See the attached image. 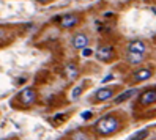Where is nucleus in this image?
Instances as JSON below:
<instances>
[{
	"label": "nucleus",
	"mask_w": 156,
	"mask_h": 140,
	"mask_svg": "<svg viewBox=\"0 0 156 140\" xmlns=\"http://www.w3.org/2000/svg\"><path fill=\"white\" fill-rule=\"evenodd\" d=\"M36 2H38L40 5H48V3H51L52 0H36Z\"/></svg>",
	"instance_id": "nucleus-17"
},
{
	"label": "nucleus",
	"mask_w": 156,
	"mask_h": 140,
	"mask_svg": "<svg viewBox=\"0 0 156 140\" xmlns=\"http://www.w3.org/2000/svg\"><path fill=\"white\" fill-rule=\"evenodd\" d=\"M82 24V14L80 13H66L57 17V25L63 30H71L76 29L77 25Z\"/></svg>",
	"instance_id": "nucleus-3"
},
{
	"label": "nucleus",
	"mask_w": 156,
	"mask_h": 140,
	"mask_svg": "<svg viewBox=\"0 0 156 140\" xmlns=\"http://www.w3.org/2000/svg\"><path fill=\"white\" fill-rule=\"evenodd\" d=\"M118 87H103V88H99L95 91V95L91 96V102L93 104H98V102H106L109 101L111 98H114V95L117 93Z\"/></svg>",
	"instance_id": "nucleus-4"
},
{
	"label": "nucleus",
	"mask_w": 156,
	"mask_h": 140,
	"mask_svg": "<svg viewBox=\"0 0 156 140\" xmlns=\"http://www.w3.org/2000/svg\"><path fill=\"white\" fill-rule=\"evenodd\" d=\"M71 140H91V137L85 129H76L71 134Z\"/></svg>",
	"instance_id": "nucleus-13"
},
{
	"label": "nucleus",
	"mask_w": 156,
	"mask_h": 140,
	"mask_svg": "<svg viewBox=\"0 0 156 140\" xmlns=\"http://www.w3.org/2000/svg\"><path fill=\"white\" fill-rule=\"evenodd\" d=\"M79 72H80V69H79V66L76 63H73V61H69V63H66L65 66H63V74L69 79V80H74V79H77L79 77Z\"/></svg>",
	"instance_id": "nucleus-8"
},
{
	"label": "nucleus",
	"mask_w": 156,
	"mask_h": 140,
	"mask_svg": "<svg viewBox=\"0 0 156 140\" xmlns=\"http://www.w3.org/2000/svg\"><path fill=\"white\" fill-rule=\"evenodd\" d=\"M3 140H16V138H3Z\"/></svg>",
	"instance_id": "nucleus-21"
},
{
	"label": "nucleus",
	"mask_w": 156,
	"mask_h": 140,
	"mask_svg": "<svg viewBox=\"0 0 156 140\" xmlns=\"http://www.w3.org/2000/svg\"><path fill=\"white\" fill-rule=\"evenodd\" d=\"M120 129H122V121L115 114H107L104 117H101L93 124V131L101 137L112 135V134L118 132Z\"/></svg>",
	"instance_id": "nucleus-1"
},
{
	"label": "nucleus",
	"mask_w": 156,
	"mask_h": 140,
	"mask_svg": "<svg viewBox=\"0 0 156 140\" xmlns=\"http://www.w3.org/2000/svg\"><path fill=\"white\" fill-rule=\"evenodd\" d=\"M136 95V88H129V90H126V91H123V93H120L117 98H115V104H122V102H125V101H128V99H131L133 96Z\"/></svg>",
	"instance_id": "nucleus-11"
},
{
	"label": "nucleus",
	"mask_w": 156,
	"mask_h": 140,
	"mask_svg": "<svg viewBox=\"0 0 156 140\" xmlns=\"http://www.w3.org/2000/svg\"><path fill=\"white\" fill-rule=\"evenodd\" d=\"M145 54H133V52H126V60L129 65H139L144 61Z\"/></svg>",
	"instance_id": "nucleus-12"
},
{
	"label": "nucleus",
	"mask_w": 156,
	"mask_h": 140,
	"mask_svg": "<svg viewBox=\"0 0 156 140\" xmlns=\"http://www.w3.org/2000/svg\"><path fill=\"white\" fill-rule=\"evenodd\" d=\"M154 140H156V138H154Z\"/></svg>",
	"instance_id": "nucleus-23"
},
{
	"label": "nucleus",
	"mask_w": 156,
	"mask_h": 140,
	"mask_svg": "<svg viewBox=\"0 0 156 140\" xmlns=\"http://www.w3.org/2000/svg\"><path fill=\"white\" fill-rule=\"evenodd\" d=\"M112 79H114V76H112V74H109L107 77H104V79H103V83H106V82H109V80H112Z\"/></svg>",
	"instance_id": "nucleus-18"
},
{
	"label": "nucleus",
	"mask_w": 156,
	"mask_h": 140,
	"mask_svg": "<svg viewBox=\"0 0 156 140\" xmlns=\"http://www.w3.org/2000/svg\"><path fill=\"white\" fill-rule=\"evenodd\" d=\"M133 76H134L133 80H134L136 83H140V82L148 80V79L153 76V69H151V68H142V69H139V71H136Z\"/></svg>",
	"instance_id": "nucleus-10"
},
{
	"label": "nucleus",
	"mask_w": 156,
	"mask_h": 140,
	"mask_svg": "<svg viewBox=\"0 0 156 140\" xmlns=\"http://www.w3.org/2000/svg\"><path fill=\"white\" fill-rule=\"evenodd\" d=\"M151 11H153V13L156 14V6H153V8H151Z\"/></svg>",
	"instance_id": "nucleus-20"
},
{
	"label": "nucleus",
	"mask_w": 156,
	"mask_h": 140,
	"mask_svg": "<svg viewBox=\"0 0 156 140\" xmlns=\"http://www.w3.org/2000/svg\"><path fill=\"white\" fill-rule=\"evenodd\" d=\"M123 2H128V0H123Z\"/></svg>",
	"instance_id": "nucleus-22"
},
{
	"label": "nucleus",
	"mask_w": 156,
	"mask_h": 140,
	"mask_svg": "<svg viewBox=\"0 0 156 140\" xmlns=\"http://www.w3.org/2000/svg\"><path fill=\"white\" fill-rule=\"evenodd\" d=\"M148 134H150V131H148V129H140L139 132H136L134 135H131L129 140H144V138L148 137Z\"/></svg>",
	"instance_id": "nucleus-14"
},
{
	"label": "nucleus",
	"mask_w": 156,
	"mask_h": 140,
	"mask_svg": "<svg viewBox=\"0 0 156 140\" xmlns=\"http://www.w3.org/2000/svg\"><path fill=\"white\" fill-rule=\"evenodd\" d=\"M36 98H38V95H36L35 88H32V87L22 88L19 93H17V96L14 98L13 104L17 106V107H30L36 102Z\"/></svg>",
	"instance_id": "nucleus-2"
},
{
	"label": "nucleus",
	"mask_w": 156,
	"mask_h": 140,
	"mask_svg": "<svg viewBox=\"0 0 156 140\" xmlns=\"http://www.w3.org/2000/svg\"><path fill=\"white\" fill-rule=\"evenodd\" d=\"M96 55V58L99 61H104V63H109V61H112L115 58V49L112 47V46H99V49L95 52Z\"/></svg>",
	"instance_id": "nucleus-5"
},
{
	"label": "nucleus",
	"mask_w": 156,
	"mask_h": 140,
	"mask_svg": "<svg viewBox=\"0 0 156 140\" xmlns=\"http://www.w3.org/2000/svg\"><path fill=\"white\" fill-rule=\"evenodd\" d=\"M156 102V90L150 88V90H145L142 95L139 96V104L140 106H151Z\"/></svg>",
	"instance_id": "nucleus-7"
},
{
	"label": "nucleus",
	"mask_w": 156,
	"mask_h": 140,
	"mask_svg": "<svg viewBox=\"0 0 156 140\" xmlns=\"http://www.w3.org/2000/svg\"><path fill=\"white\" fill-rule=\"evenodd\" d=\"M91 54H93V52H91V49H88V47H84V52H82V55H84V57H90Z\"/></svg>",
	"instance_id": "nucleus-16"
},
{
	"label": "nucleus",
	"mask_w": 156,
	"mask_h": 140,
	"mask_svg": "<svg viewBox=\"0 0 156 140\" xmlns=\"http://www.w3.org/2000/svg\"><path fill=\"white\" fill-rule=\"evenodd\" d=\"M6 38H10V30L6 29V27H2L0 25V41H3Z\"/></svg>",
	"instance_id": "nucleus-15"
},
{
	"label": "nucleus",
	"mask_w": 156,
	"mask_h": 140,
	"mask_svg": "<svg viewBox=\"0 0 156 140\" xmlns=\"http://www.w3.org/2000/svg\"><path fill=\"white\" fill-rule=\"evenodd\" d=\"M90 117H91L90 112H84V114H82V118H90Z\"/></svg>",
	"instance_id": "nucleus-19"
},
{
	"label": "nucleus",
	"mask_w": 156,
	"mask_h": 140,
	"mask_svg": "<svg viewBox=\"0 0 156 140\" xmlns=\"http://www.w3.org/2000/svg\"><path fill=\"white\" fill-rule=\"evenodd\" d=\"M145 51H147V44L142 40H134L126 47V52H133V54H145Z\"/></svg>",
	"instance_id": "nucleus-9"
},
{
	"label": "nucleus",
	"mask_w": 156,
	"mask_h": 140,
	"mask_svg": "<svg viewBox=\"0 0 156 140\" xmlns=\"http://www.w3.org/2000/svg\"><path fill=\"white\" fill-rule=\"evenodd\" d=\"M88 43H90V36L84 32H77V33L73 35V38H71V46L74 49H84L88 46Z\"/></svg>",
	"instance_id": "nucleus-6"
}]
</instances>
